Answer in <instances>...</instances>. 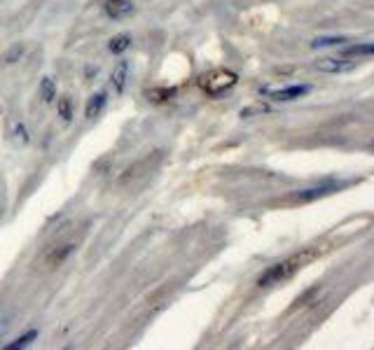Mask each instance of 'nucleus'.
<instances>
[{
  "label": "nucleus",
  "instance_id": "nucleus-1",
  "mask_svg": "<svg viewBox=\"0 0 374 350\" xmlns=\"http://www.w3.org/2000/svg\"><path fill=\"white\" fill-rule=\"evenodd\" d=\"M316 255H318L316 247H307V250L297 252V255H292V257L283 259V262L271 264V266L258 278V285H260V287H271V285L286 283V280H290L292 276L297 273V271H302V268L307 266L311 259H316Z\"/></svg>",
  "mask_w": 374,
  "mask_h": 350
},
{
  "label": "nucleus",
  "instance_id": "nucleus-2",
  "mask_svg": "<svg viewBox=\"0 0 374 350\" xmlns=\"http://www.w3.org/2000/svg\"><path fill=\"white\" fill-rule=\"evenodd\" d=\"M239 82V75L234 70H227V68H218V70L206 72L201 80H199V87L204 89L208 96H220V93L234 89Z\"/></svg>",
  "mask_w": 374,
  "mask_h": 350
},
{
  "label": "nucleus",
  "instance_id": "nucleus-3",
  "mask_svg": "<svg viewBox=\"0 0 374 350\" xmlns=\"http://www.w3.org/2000/svg\"><path fill=\"white\" fill-rule=\"evenodd\" d=\"M73 250H75V243H63V245H59V247L56 245L50 247V250L44 252V257H42V268L44 271H50V268L61 266V264L73 255Z\"/></svg>",
  "mask_w": 374,
  "mask_h": 350
},
{
  "label": "nucleus",
  "instance_id": "nucleus-4",
  "mask_svg": "<svg viewBox=\"0 0 374 350\" xmlns=\"http://www.w3.org/2000/svg\"><path fill=\"white\" fill-rule=\"evenodd\" d=\"M358 66V61H348V59H335V56H328V59H318L316 61V70L328 72V75H337V72H348Z\"/></svg>",
  "mask_w": 374,
  "mask_h": 350
},
{
  "label": "nucleus",
  "instance_id": "nucleus-5",
  "mask_svg": "<svg viewBox=\"0 0 374 350\" xmlns=\"http://www.w3.org/2000/svg\"><path fill=\"white\" fill-rule=\"evenodd\" d=\"M311 91V87L307 84H295V87H283V89H276V91H264L269 96L271 101H280V103H288V101H297L302 96Z\"/></svg>",
  "mask_w": 374,
  "mask_h": 350
},
{
  "label": "nucleus",
  "instance_id": "nucleus-6",
  "mask_svg": "<svg viewBox=\"0 0 374 350\" xmlns=\"http://www.w3.org/2000/svg\"><path fill=\"white\" fill-rule=\"evenodd\" d=\"M337 189H339V185H320V187H311V189H302V192H297L295 196H292V201H295V203L316 201V198H323V196H328V194L337 192Z\"/></svg>",
  "mask_w": 374,
  "mask_h": 350
},
{
  "label": "nucleus",
  "instance_id": "nucleus-7",
  "mask_svg": "<svg viewBox=\"0 0 374 350\" xmlns=\"http://www.w3.org/2000/svg\"><path fill=\"white\" fill-rule=\"evenodd\" d=\"M105 14L110 19H115V21H120V19H127L129 14L133 12V3L131 0H105Z\"/></svg>",
  "mask_w": 374,
  "mask_h": 350
},
{
  "label": "nucleus",
  "instance_id": "nucleus-8",
  "mask_svg": "<svg viewBox=\"0 0 374 350\" xmlns=\"http://www.w3.org/2000/svg\"><path fill=\"white\" fill-rule=\"evenodd\" d=\"M105 103H108V93H105V91L94 93L91 98H89L87 108H84V117H87V119H94V117H99L101 112H103Z\"/></svg>",
  "mask_w": 374,
  "mask_h": 350
},
{
  "label": "nucleus",
  "instance_id": "nucleus-9",
  "mask_svg": "<svg viewBox=\"0 0 374 350\" xmlns=\"http://www.w3.org/2000/svg\"><path fill=\"white\" fill-rule=\"evenodd\" d=\"M127 77H129V61H120L115 66V70H112V89H115L117 93L124 91V87H127Z\"/></svg>",
  "mask_w": 374,
  "mask_h": 350
},
{
  "label": "nucleus",
  "instance_id": "nucleus-10",
  "mask_svg": "<svg viewBox=\"0 0 374 350\" xmlns=\"http://www.w3.org/2000/svg\"><path fill=\"white\" fill-rule=\"evenodd\" d=\"M176 96V89L173 87H154L150 89V91H145V98L150 101V103H166V101H171Z\"/></svg>",
  "mask_w": 374,
  "mask_h": 350
},
{
  "label": "nucleus",
  "instance_id": "nucleus-11",
  "mask_svg": "<svg viewBox=\"0 0 374 350\" xmlns=\"http://www.w3.org/2000/svg\"><path fill=\"white\" fill-rule=\"evenodd\" d=\"M129 47H131V35H127V33L115 35V38L110 40V44H108V49H110L112 54H124Z\"/></svg>",
  "mask_w": 374,
  "mask_h": 350
},
{
  "label": "nucleus",
  "instance_id": "nucleus-12",
  "mask_svg": "<svg viewBox=\"0 0 374 350\" xmlns=\"http://www.w3.org/2000/svg\"><path fill=\"white\" fill-rule=\"evenodd\" d=\"M40 96H42L44 103H54L56 98V82L52 77H42V82H40Z\"/></svg>",
  "mask_w": 374,
  "mask_h": 350
},
{
  "label": "nucleus",
  "instance_id": "nucleus-13",
  "mask_svg": "<svg viewBox=\"0 0 374 350\" xmlns=\"http://www.w3.org/2000/svg\"><path fill=\"white\" fill-rule=\"evenodd\" d=\"M56 110H59V117L63 121H71L73 119V101H71V96H61L59 101H56Z\"/></svg>",
  "mask_w": 374,
  "mask_h": 350
},
{
  "label": "nucleus",
  "instance_id": "nucleus-14",
  "mask_svg": "<svg viewBox=\"0 0 374 350\" xmlns=\"http://www.w3.org/2000/svg\"><path fill=\"white\" fill-rule=\"evenodd\" d=\"M374 52L372 42H365V44H353V47H346L344 54L346 56H369Z\"/></svg>",
  "mask_w": 374,
  "mask_h": 350
},
{
  "label": "nucleus",
  "instance_id": "nucleus-15",
  "mask_svg": "<svg viewBox=\"0 0 374 350\" xmlns=\"http://www.w3.org/2000/svg\"><path fill=\"white\" fill-rule=\"evenodd\" d=\"M12 136H14V140H17L19 145H28V140H31V138H28V129H26V124H24V121H17V124H14V129H12Z\"/></svg>",
  "mask_w": 374,
  "mask_h": 350
},
{
  "label": "nucleus",
  "instance_id": "nucleus-16",
  "mask_svg": "<svg viewBox=\"0 0 374 350\" xmlns=\"http://www.w3.org/2000/svg\"><path fill=\"white\" fill-rule=\"evenodd\" d=\"M344 42H348V40L346 38H316L311 44L318 49V47H339V44H344Z\"/></svg>",
  "mask_w": 374,
  "mask_h": 350
},
{
  "label": "nucleus",
  "instance_id": "nucleus-17",
  "mask_svg": "<svg viewBox=\"0 0 374 350\" xmlns=\"http://www.w3.org/2000/svg\"><path fill=\"white\" fill-rule=\"evenodd\" d=\"M33 339H38V332H33V329H31V332H28V334H24L21 339H17V341H14V343H10V345H7V348H10V350L26 348V345H31V341H33Z\"/></svg>",
  "mask_w": 374,
  "mask_h": 350
},
{
  "label": "nucleus",
  "instance_id": "nucleus-18",
  "mask_svg": "<svg viewBox=\"0 0 374 350\" xmlns=\"http://www.w3.org/2000/svg\"><path fill=\"white\" fill-rule=\"evenodd\" d=\"M21 54H24V49H21V47H14V49H12L10 54H5V56H3V63H12V61H14V59H19V56H21Z\"/></svg>",
  "mask_w": 374,
  "mask_h": 350
}]
</instances>
